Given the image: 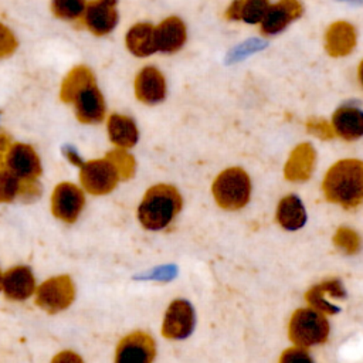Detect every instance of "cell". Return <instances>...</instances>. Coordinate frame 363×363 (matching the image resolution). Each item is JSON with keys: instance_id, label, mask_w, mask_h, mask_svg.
I'll return each instance as SVG.
<instances>
[{"instance_id": "27", "label": "cell", "mask_w": 363, "mask_h": 363, "mask_svg": "<svg viewBox=\"0 0 363 363\" xmlns=\"http://www.w3.org/2000/svg\"><path fill=\"white\" fill-rule=\"evenodd\" d=\"M106 156L111 159V162L115 164L121 180H128L135 174L136 162L130 153L126 152V149H118L108 152Z\"/></svg>"}, {"instance_id": "19", "label": "cell", "mask_w": 363, "mask_h": 363, "mask_svg": "<svg viewBox=\"0 0 363 363\" xmlns=\"http://www.w3.org/2000/svg\"><path fill=\"white\" fill-rule=\"evenodd\" d=\"M330 125L343 140H356L363 136V111L354 105H343L333 112Z\"/></svg>"}, {"instance_id": "4", "label": "cell", "mask_w": 363, "mask_h": 363, "mask_svg": "<svg viewBox=\"0 0 363 363\" xmlns=\"http://www.w3.org/2000/svg\"><path fill=\"white\" fill-rule=\"evenodd\" d=\"M329 336V322L326 316L313 308L296 309L288 323V337L299 347L322 345Z\"/></svg>"}, {"instance_id": "31", "label": "cell", "mask_w": 363, "mask_h": 363, "mask_svg": "<svg viewBox=\"0 0 363 363\" xmlns=\"http://www.w3.org/2000/svg\"><path fill=\"white\" fill-rule=\"evenodd\" d=\"M17 47L14 34L3 24H0V58L10 55Z\"/></svg>"}, {"instance_id": "5", "label": "cell", "mask_w": 363, "mask_h": 363, "mask_svg": "<svg viewBox=\"0 0 363 363\" xmlns=\"http://www.w3.org/2000/svg\"><path fill=\"white\" fill-rule=\"evenodd\" d=\"M211 191L221 208L240 210L251 196L250 176L241 167H228L214 179Z\"/></svg>"}, {"instance_id": "1", "label": "cell", "mask_w": 363, "mask_h": 363, "mask_svg": "<svg viewBox=\"0 0 363 363\" xmlns=\"http://www.w3.org/2000/svg\"><path fill=\"white\" fill-rule=\"evenodd\" d=\"M60 96L74 106L79 122L99 123L104 121L106 112L105 99L89 68L82 65L72 68L62 81Z\"/></svg>"}, {"instance_id": "9", "label": "cell", "mask_w": 363, "mask_h": 363, "mask_svg": "<svg viewBox=\"0 0 363 363\" xmlns=\"http://www.w3.org/2000/svg\"><path fill=\"white\" fill-rule=\"evenodd\" d=\"M1 167L9 169L24 182H38L43 173L41 159L35 149L21 142H11L4 155Z\"/></svg>"}, {"instance_id": "28", "label": "cell", "mask_w": 363, "mask_h": 363, "mask_svg": "<svg viewBox=\"0 0 363 363\" xmlns=\"http://www.w3.org/2000/svg\"><path fill=\"white\" fill-rule=\"evenodd\" d=\"M333 242L346 254H354L360 247V238L357 233L347 227L337 228V231L333 235Z\"/></svg>"}, {"instance_id": "30", "label": "cell", "mask_w": 363, "mask_h": 363, "mask_svg": "<svg viewBox=\"0 0 363 363\" xmlns=\"http://www.w3.org/2000/svg\"><path fill=\"white\" fill-rule=\"evenodd\" d=\"M306 128L312 135H315L320 139H330L335 136L332 125L320 118H311L306 122Z\"/></svg>"}, {"instance_id": "33", "label": "cell", "mask_w": 363, "mask_h": 363, "mask_svg": "<svg viewBox=\"0 0 363 363\" xmlns=\"http://www.w3.org/2000/svg\"><path fill=\"white\" fill-rule=\"evenodd\" d=\"M50 363H85V362L74 350H61L52 356Z\"/></svg>"}, {"instance_id": "34", "label": "cell", "mask_w": 363, "mask_h": 363, "mask_svg": "<svg viewBox=\"0 0 363 363\" xmlns=\"http://www.w3.org/2000/svg\"><path fill=\"white\" fill-rule=\"evenodd\" d=\"M64 156H65V159H67L71 164H74V166H77V167H81L82 163H84L81 155H79L72 146L64 147Z\"/></svg>"}, {"instance_id": "32", "label": "cell", "mask_w": 363, "mask_h": 363, "mask_svg": "<svg viewBox=\"0 0 363 363\" xmlns=\"http://www.w3.org/2000/svg\"><path fill=\"white\" fill-rule=\"evenodd\" d=\"M264 45H265V44H264L261 40H250V41H247V43L238 45V47L231 52L230 60L235 61V60H238V58H242V57H245V55H248V54H251V52H254V51H257V50H261Z\"/></svg>"}, {"instance_id": "7", "label": "cell", "mask_w": 363, "mask_h": 363, "mask_svg": "<svg viewBox=\"0 0 363 363\" xmlns=\"http://www.w3.org/2000/svg\"><path fill=\"white\" fill-rule=\"evenodd\" d=\"M78 177L84 191L92 196L109 194L121 182L119 173L108 156L84 162Z\"/></svg>"}, {"instance_id": "17", "label": "cell", "mask_w": 363, "mask_h": 363, "mask_svg": "<svg viewBox=\"0 0 363 363\" xmlns=\"http://www.w3.org/2000/svg\"><path fill=\"white\" fill-rule=\"evenodd\" d=\"M346 296L345 288L339 279H328L323 281L305 294V299L309 303L311 308L316 309L318 312L326 315V313H336L339 311V306L335 305L330 299H343Z\"/></svg>"}, {"instance_id": "13", "label": "cell", "mask_w": 363, "mask_h": 363, "mask_svg": "<svg viewBox=\"0 0 363 363\" xmlns=\"http://www.w3.org/2000/svg\"><path fill=\"white\" fill-rule=\"evenodd\" d=\"M118 0H92L88 3L82 23L95 35H106L118 24Z\"/></svg>"}, {"instance_id": "37", "label": "cell", "mask_w": 363, "mask_h": 363, "mask_svg": "<svg viewBox=\"0 0 363 363\" xmlns=\"http://www.w3.org/2000/svg\"><path fill=\"white\" fill-rule=\"evenodd\" d=\"M347 1H357V0H347Z\"/></svg>"}, {"instance_id": "24", "label": "cell", "mask_w": 363, "mask_h": 363, "mask_svg": "<svg viewBox=\"0 0 363 363\" xmlns=\"http://www.w3.org/2000/svg\"><path fill=\"white\" fill-rule=\"evenodd\" d=\"M275 217L278 224L288 231H296L306 223L305 207L296 194H286L279 200Z\"/></svg>"}, {"instance_id": "25", "label": "cell", "mask_w": 363, "mask_h": 363, "mask_svg": "<svg viewBox=\"0 0 363 363\" xmlns=\"http://www.w3.org/2000/svg\"><path fill=\"white\" fill-rule=\"evenodd\" d=\"M268 6L269 0H233L225 10V18L247 24H259Z\"/></svg>"}, {"instance_id": "3", "label": "cell", "mask_w": 363, "mask_h": 363, "mask_svg": "<svg viewBox=\"0 0 363 363\" xmlns=\"http://www.w3.org/2000/svg\"><path fill=\"white\" fill-rule=\"evenodd\" d=\"M182 204V196L174 186L164 183L155 184L145 191L138 206V220L146 230H163L179 214Z\"/></svg>"}, {"instance_id": "23", "label": "cell", "mask_w": 363, "mask_h": 363, "mask_svg": "<svg viewBox=\"0 0 363 363\" xmlns=\"http://www.w3.org/2000/svg\"><path fill=\"white\" fill-rule=\"evenodd\" d=\"M126 48L139 58H145L157 51L155 26L149 23L133 24L125 35Z\"/></svg>"}, {"instance_id": "16", "label": "cell", "mask_w": 363, "mask_h": 363, "mask_svg": "<svg viewBox=\"0 0 363 363\" xmlns=\"http://www.w3.org/2000/svg\"><path fill=\"white\" fill-rule=\"evenodd\" d=\"M41 194L40 182H24L6 167L0 169V203L34 200Z\"/></svg>"}, {"instance_id": "20", "label": "cell", "mask_w": 363, "mask_h": 363, "mask_svg": "<svg viewBox=\"0 0 363 363\" xmlns=\"http://www.w3.org/2000/svg\"><path fill=\"white\" fill-rule=\"evenodd\" d=\"M356 45V30L347 21L332 23L325 33V50L330 57H346Z\"/></svg>"}, {"instance_id": "35", "label": "cell", "mask_w": 363, "mask_h": 363, "mask_svg": "<svg viewBox=\"0 0 363 363\" xmlns=\"http://www.w3.org/2000/svg\"><path fill=\"white\" fill-rule=\"evenodd\" d=\"M357 78H359L360 85L363 86V60H362V62L359 64V68H357Z\"/></svg>"}, {"instance_id": "21", "label": "cell", "mask_w": 363, "mask_h": 363, "mask_svg": "<svg viewBox=\"0 0 363 363\" xmlns=\"http://www.w3.org/2000/svg\"><path fill=\"white\" fill-rule=\"evenodd\" d=\"M106 132L111 143L118 149H130L139 139V130L135 121L122 113H112L106 121Z\"/></svg>"}, {"instance_id": "11", "label": "cell", "mask_w": 363, "mask_h": 363, "mask_svg": "<svg viewBox=\"0 0 363 363\" xmlns=\"http://www.w3.org/2000/svg\"><path fill=\"white\" fill-rule=\"evenodd\" d=\"M37 281L33 269L27 265H14L3 272L1 292L6 299L24 302L34 296Z\"/></svg>"}, {"instance_id": "26", "label": "cell", "mask_w": 363, "mask_h": 363, "mask_svg": "<svg viewBox=\"0 0 363 363\" xmlns=\"http://www.w3.org/2000/svg\"><path fill=\"white\" fill-rule=\"evenodd\" d=\"M86 6V0H51L54 16L64 21H81Z\"/></svg>"}, {"instance_id": "29", "label": "cell", "mask_w": 363, "mask_h": 363, "mask_svg": "<svg viewBox=\"0 0 363 363\" xmlns=\"http://www.w3.org/2000/svg\"><path fill=\"white\" fill-rule=\"evenodd\" d=\"M278 363H313V360L303 347L291 346L282 352Z\"/></svg>"}, {"instance_id": "18", "label": "cell", "mask_w": 363, "mask_h": 363, "mask_svg": "<svg viewBox=\"0 0 363 363\" xmlns=\"http://www.w3.org/2000/svg\"><path fill=\"white\" fill-rule=\"evenodd\" d=\"M155 37H156V48L160 52L172 54L179 51L187 37L186 26L182 18L176 16H170L159 23L155 27Z\"/></svg>"}, {"instance_id": "2", "label": "cell", "mask_w": 363, "mask_h": 363, "mask_svg": "<svg viewBox=\"0 0 363 363\" xmlns=\"http://www.w3.org/2000/svg\"><path fill=\"white\" fill-rule=\"evenodd\" d=\"M322 190L328 201L352 210L363 201V162L342 159L326 172Z\"/></svg>"}, {"instance_id": "8", "label": "cell", "mask_w": 363, "mask_h": 363, "mask_svg": "<svg viewBox=\"0 0 363 363\" xmlns=\"http://www.w3.org/2000/svg\"><path fill=\"white\" fill-rule=\"evenodd\" d=\"M85 207V191L72 182L58 183L51 193L52 216L67 224L75 223Z\"/></svg>"}, {"instance_id": "22", "label": "cell", "mask_w": 363, "mask_h": 363, "mask_svg": "<svg viewBox=\"0 0 363 363\" xmlns=\"http://www.w3.org/2000/svg\"><path fill=\"white\" fill-rule=\"evenodd\" d=\"M315 166V149L311 143L298 145L289 155L284 173L285 177L291 182H303L308 180L313 172Z\"/></svg>"}, {"instance_id": "15", "label": "cell", "mask_w": 363, "mask_h": 363, "mask_svg": "<svg viewBox=\"0 0 363 363\" xmlns=\"http://www.w3.org/2000/svg\"><path fill=\"white\" fill-rule=\"evenodd\" d=\"M135 95L146 105L162 102L166 96V79L163 74L153 65L143 67L135 78Z\"/></svg>"}, {"instance_id": "10", "label": "cell", "mask_w": 363, "mask_h": 363, "mask_svg": "<svg viewBox=\"0 0 363 363\" xmlns=\"http://www.w3.org/2000/svg\"><path fill=\"white\" fill-rule=\"evenodd\" d=\"M155 356V339L146 332L135 330L118 342L113 363H152Z\"/></svg>"}, {"instance_id": "6", "label": "cell", "mask_w": 363, "mask_h": 363, "mask_svg": "<svg viewBox=\"0 0 363 363\" xmlns=\"http://www.w3.org/2000/svg\"><path fill=\"white\" fill-rule=\"evenodd\" d=\"M75 284L69 275H55L37 285L34 303L47 313L68 309L75 301Z\"/></svg>"}, {"instance_id": "14", "label": "cell", "mask_w": 363, "mask_h": 363, "mask_svg": "<svg viewBox=\"0 0 363 363\" xmlns=\"http://www.w3.org/2000/svg\"><path fill=\"white\" fill-rule=\"evenodd\" d=\"M302 4L299 0H278L269 4L261 23V33L265 35H275L285 30L289 23L302 14Z\"/></svg>"}, {"instance_id": "36", "label": "cell", "mask_w": 363, "mask_h": 363, "mask_svg": "<svg viewBox=\"0 0 363 363\" xmlns=\"http://www.w3.org/2000/svg\"><path fill=\"white\" fill-rule=\"evenodd\" d=\"M1 278H3V272L0 269V292H1Z\"/></svg>"}, {"instance_id": "12", "label": "cell", "mask_w": 363, "mask_h": 363, "mask_svg": "<svg viewBox=\"0 0 363 363\" xmlns=\"http://www.w3.org/2000/svg\"><path fill=\"white\" fill-rule=\"evenodd\" d=\"M193 306L184 299H174L166 309L162 323V335L167 339H184L194 329Z\"/></svg>"}]
</instances>
